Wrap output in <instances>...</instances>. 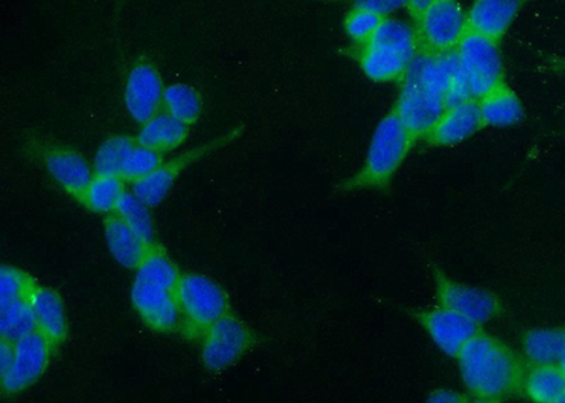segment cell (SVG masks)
Segmentation results:
<instances>
[{
  "label": "cell",
  "instance_id": "cell-8",
  "mask_svg": "<svg viewBox=\"0 0 565 403\" xmlns=\"http://www.w3.org/2000/svg\"><path fill=\"white\" fill-rule=\"evenodd\" d=\"M164 84L158 67L149 59L140 57L126 78L125 107L140 125L148 124L163 108Z\"/></svg>",
  "mask_w": 565,
  "mask_h": 403
},
{
  "label": "cell",
  "instance_id": "cell-14",
  "mask_svg": "<svg viewBox=\"0 0 565 403\" xmlns=\"http://www.w3.org/2000/svg\"><path fill=\"white\" fill-rule=\"evenodd\" d=\"M424 329L446 354L458 357L469 340L479 332L476 321L446 307L418 315Z\"/></svg>",
  "mask_w": 565,
  "mask_h": 403
},
{
  "label": "cell",
  "instance_id": "cell-2",
  "mask_svg": "<svg viewBox=\"0 0 565 403\" xmlns=\"http://www.w3.org/2000/svg\"><path fill=\"white\" fill-rule=\"evenodd\" d=\"M417 33L405 22L383 19L370 42L363 45L360 63L363 74L376 83L403 79L418 53Z\"/></svg>",
  "mask_w": 565,
  "mask_h": 403
},
{
  "label": "cell",
  "instance_id": "cell-25",
  "mask_svg": "<svg viewBox=\"0 0 565 403\" xmlns=\"http://www.w3.org/2000/svg\"><path fill=\"white\" fill-rule=\"evenodd\" d=\"M34 331H38V320H35L32 296L0 307V335L3 340L17 342Z\"/></svg>",
  "mask_w": 565,
  "mask_h": 403
},
{
  "label": "cell",
  "instance_id": "cell-26",
  "mask_svg": "<svg viewBox=\"0 0 565 403\" xmlns=\"http://www.w3.org/2000/svg\"><path fill=\"white\" fill-rule=\"evenodd\" d=\"M163 108L166 113L191 126L203 114V98L193 85L171 84L164 91Z\"/></svg>",
  "mask_w": 565,
  "mask_h": 403
},
{
  "label": "cell",
  "instance_id": "cell-7",
  "mask_svg": "<svg viewBox=\"0 0 565 403\" xmlns=\"http://www.w3.org/2000/svg\"><path fill=\"white\" fill-rule=\"evenodd\" d=\"M446 95L412 77L403 78L395 113L415 138L427 136L447 110Z\"/></svg>",
  "mask_w": 565,
  "mask_h": 403
},
{
  "label": "cell",
  "instance_id": "cell-36",
  "mask_svg": "<svg viewBox=\"0 0 565 403\" xmlns=\"http://www.w3.org/2000/svg\"><path fill=\"white\" fill-rule=\"evenodd\" d=\"M434 0H408L407 8L411 9L413 19L418 20L422 17L424 10H426Z\"/></svg>",
  "mask_w": 565,
  "mask_h": 403
},
{
  "label": "cell",
  "instance_id": "cell-31",
  "mask_svg": "<svg viewBox=\"0 0 565 403\" xmlns=\"http://www.w3.org/2000/svg\"><path fill=\"white\" fill-rule=\"evenodd\" d=\"M161 165H163V153L138 144L132 152H130L128 160H126L122 179L139 181L146 178V176L153 173Z\"/></svg>",
  "mask_w": 565,
  "mask_h": 403
},
{
  "label": "cell",
  "instance_id": "cell-15",
  "mask_svg": "<svg viewBox=\"0 0 565 403\" xmlns=\"http://www.w3.org/2000/svg\"><path fill=\"white\" fill-rule=\"evenodd\" d=\"M42 158L49 173L70 194L83 200L85 191L88 190L90 181L95 178L87 159L73 149L60 148L55 145L43 146Z\"/></svg>",
  "mask_w": 565,
  "mask_h": 403
},
{
  "label": "cell",
  "instance_id": "cell-10",
  "mask_svg": "<svg viewBox=\"0 0 565 403\" xmlns=\"http://www.w3.org/2000/svg\"><path fill=\"white\" fill-rule=\"evenodd\" d=\"M203 361L210 371L225 370L249 349L252 336L236 317L226 315L204 332Z\"/></svg>",
  "mask_w": 565,
  "mask_h": 403
},
{
  "label": "cell",
  "instance_id": "cell-13",
  "mask_svg": "<svg viewBox=\"0 0 565 403\" xmlns=\"http://www.w3.org/2000/svg\"><path fill=\"white\" fill-rule=\"evenodd\" d=\"M132 301L141 319L156 331H173L183 322L175 291L135 280Z\"/></svg>",
  "mask_w": 565,
  "mask_h": 403
},
{
  "label": "cell",
  "instance_id": "cell-6",
  "mask_svg": "<svg viewBox=\"0 0 565 403\" xmlns=\"http://www.w3.org/2000/svg\"><path fill=\"white\" fill-rule=\"evenodd\" d=\"M423 50L448 53L458 47L467 33V14L459 0H434L417 20Z\"/></svg>",
  "mask_w": 565,
  "mask_h": 403
},
{
  "label": "cell",
  "instance_id": "cell-19",
  "mask_svg": "<svg viewBox=\"0 0 565 403\" xmlns=\"http://www.w3.org/2000/svg\"><path fill=\"white\" fill-rule=\"evenodd\" d=\"M32 305L38 320V331L47 337L53 346L63 342L67 337L68 326L62 296L47 287L35 286Z\"/></svg>",
  "mask_w": 565,
  "mask_h": 403
},
{
  "label": "cell",
  "instance_id": "cell-35",
  "mask_svg": "<svg viewBox=\"0 0 565 403\" xmlns=\"http://www.w3.org/2000/svg\"><path fill=\"white\" fill-rule=\"evenodd\" d=\"M430 402H437V403H444V402H450V403H459L463 402L461 395H458L457 392L452 391H437L431 394Z\"/></svg>",
  "mask_w": 565,
  "mask_h": 403
},
{
  "label": "cell",
  "instance_id": "cell-17",
  "mask_svg": "<svg viewBox=\"0 0 565 403\" xmlns=\"http://www.w3.org/2000/svg\"><path fill=\"white\" fill-rule=\"evenodd\" d=\"M482 125L478 100L468 99L447 108L426 138L431 145L451 146L476 134Z\"/></svg>",
  "mask_w": 565,
  "mask_h": 403
},
{
  "label": "cell",
  "instance_id": "cell-38",
  "mask_svg": "<svg viewBox=\"0 0 565 403\" xmlns=\"http://www.w3.org/2000/svg\"><path fill=\"white\" fill-rule=\"evenodd\" d=\"M563 402H565V397H564V401H563Z\"/></svg>",
  "mask_w": 565,
  "mask_h": 403
},
{
  "label": "cell",
  "instance_id": "cell-4",
  "mask_svg": "<svg viewBox=\"0 0 565 403\" xmlns=\"http://www.w3.org/2000/svg\"><path fill=\"white\" fill-rule=\"evenodd\" d=\"M175 299L181 316L191 331L204 332L228 315V299L224 289L209 276L186 274L175 287Z\"/></svg>",
  "mask_w": 565,
  "mask_h": 403
},
{
  "label": "cell",
  "instance_id": "cell-33",
  "mask_svg": "<svg viewBox=\"0 0 565 403\" xmlns=\"http://www.w3.org/2000/svg\"><path fill=\"white\" fill-rule=\"evenodd\" d=\"M408 0H355L353 8L366 10L377 14V17L386 18L388 13L407 7Z\"/></svg>",
  "mask_w": 565,
  "mask_h": 403
},
{
  "label": "cell",
  "instance_id": "cell-5",
  "mask_svg": "<svg viewBox=\"0 0 565 403\" xmlns=\"http://www.w3.org/2000/svg\"><path fill=\"white\" fill-rule=\"evenodd\" d=\"M456 50L472 99L486 97L503 83L501 53L494 40L467 32Z\"/></svg>",
  "mask_w": 565,
  "mask_h": 403
},
{
  "label": "cell",
  "instance_id": "cell-34",
  "mask_svg": "<svg viewBox=\"0 0 565 403\" xmlns=\"http://www.w3.org/2000/svg\"><path fill=\"white\" fill-rule=\"evenodd\" d=\"M14 361V342L2 339L0 344V372L2 377L8 374Z\"/></svg>",
  "mask_w": 565,
  "mask_h": 403
},
{
  "label": "cell",
  "instance_id": "cell-21",
  "mask_svg": "<svg viewBox=\"0 0 565 403\" xmlns=\"http://www.w3.org/2000/svg\"><path fill=\"white\" fill-rule=\"evenodd\" d=\"M483 125L511 126L523 118V105L507 84L498 85L486 97L479 99Z\"/></svg>",
  "mask_w": 565,
  "mask_h": 403
},
{
  "label": "cell",
  "instance_id": "cell-30",
  "mask_svg": "<svg viewBox=\"0 0 565 403\" xmlns=\"http://www.w3.org/2000/svg\"><path fill=\"white\" fill-rule=\"evenodd\" d=\"M35 285L24 272L4 265L0 272V307L32 296Z\"/></svg>",
  "mask_w": 565,
  "mask_h": 403
},
{
  "label": "cell",
  "instance_id": "cell-9",
  "mask_svg": "<svg viewBox=\"0 0 565 403\" xmlns=\"http://www.w3.org/2000/svg\"><path fill=\"white\" fill-rule=\"evenodd\" d=\"M52 347V342L40 331L14 342L13 365L8 374L2 377L4 394H19L34 385L49 365Z\"/></svg>",
  "mask_w": 565,
  "mask_h": 403
},
{
  "label": "cell",
  "instance_id": "cell-18",
  "mask_svg": "<svg viewBox=\"0 0 565 403\" xmlns=\"http://www.w3.org/2000/svg\"><path fill=\"white\" fill-rule=\"evenodd\" d=\"M105 236L110 254L128 269H138L151 248L118 213L106 219Z\"/></svg>",
  "mask_w": 565,
  "mask_h": 403
},
{
  "label": "cell",
  "instance_id": "cell-20",
  "mask_svg": "<svg viewBox=\"0 0 565 403\" xmlns=\"http://www.w3.org/2000/svg\"><path fill=\"white\" fill-rule=\"evenodd\" d=\"M190 132V125L177 119L169 113H160L148 124L141 125L138 144L146 148L168 153L180 148L185 142Z\"/></svg>",
  "mask_w": 565,
  "mask_h": 403
},
{
  "label": "cell",
  "instance_id": "cell-16",
  "mask_svg": "<svg viewBox=\"0 0 565 403\" xmlns=\"http://www.w3.org/2000/svg\"><path fill=\"white\" fill-rule=\"evenodd\" d=\"M523 3L524 0H476L467 13V32L501 42Z\"/></svg>",
  "mask_w": 565,
  "mask_h": 403
},
{
  "label": "cell",
  "instance_id": "cell-24",
  "mask_svg": "<svg viewBox=\"0 0 565 403\" xmlns=\"http://www.w3.org/2000/svg\"><path fill=\"white\" fill-rule=\"evenodd\" d=\"M181 276L173 262L163 251L150 248L136 269V282L140 284L161 287V289L175 291Z\"/></svg>",
  "mask_w": 565,
  "mask_h": 403
},
{
  "label": "cell",
  "instance_id": "cell-29",
  "mask_svg": "<svg viewBox=\"0 0 565 403\" xmlns=\"http://www.w3.org/2000/svg\"><path fill=\"white\" fill-rule=\"evenodd\" d=\"M116 213L132 226L135 233L146 244L151 246V242L154 238V229L149 213V205H146L134 191L132 193H126L125 191L122 199H120L118 206H116Z\"/></svg>",
  "mask_w": 565,
  "mask_h": 403
},
{
  "label": "cell",
  "instance_id": "cell-23",
  "mask_svg": "<svg viewBox=\"0 0 565 403\" xmlns=\"http://www.w3.org/2000/svg\"><path fill=\"white\" fill-rule=\"evenodd\" d=\"M524 352L536 365L559 364L565 357V331L533 330L524 337Z\"/></svg>",
  "mask_w": 565,
  "mask_h": 403
},
{
  "label": "cell",
  "instance_id": "cell-22",
  "mask_svg": "<svg viewBox=\"0 0 565 403\" xmlns=\"http://www.w3.org/2000/svg\"><path fill=\"white\" fill-rule=\"evenodd\" d=\"M527 395L540 403L563 402L565 397V372L562 367L537 365L524 381Z\"/></svg>",
  "mask_w": 565,
  "mask_h": 403
},
{
  "label": "cell",
  "instance_id": "cell-12",
  "mask_svg": "<svg viewBox=\"0 0 565 403\" xmlns=\"http://www.w3.org/2000/svg\"><path fill=\"white\" fill-rule=\"evenodd\" d=\"M437 294L441 307L457 311L477 325L491 320L499 310L497 297L489 291L454 284L440 274L437 275Z\"/></svg>",
  "mask_w": 565,
  "mask_h": 403
},
{
  "label": "cell",
  "instance_id": "cell-37",
  "mask_svg": "<svg viewBox=\"0 0 565 403\" xmlns=\"http://www.w3.org/2000/svg\"><path fill=\"white\" fill-rule=\"evenodd\" d=\"M559 367H562V370L565 372V357L562 362H559Z\"/></svg>",
  "mask_w": 565,
  "mask_h": 403
},
{
  "label": "cell",
  "instance_id": "cell-32",
  "mask_svg": "<svg viewBox=\"0 0 565 403\" xmlns=\"http://www.w3.org/2000/svg\"><path fill=\"white\" fill-rule=\"evenodd\" d=\"M382 17L366 10L353 8L345 19L344 28L348 38L361 45H365L375 34L383 22Z\"/></svg>",
  "mask_w": 565,
  "mask_h": 403
},
{
  "label": "cell",
  "instance_id": "cell-27",
  "mask_svg": "<svg viewBox=\"0 0 565 403\" xmlns=\"http://www.w3.org/2000/svg\"><path fill=\"white\" fill-rule=\"evenodd\" d=\"M138 140L130 136H113L106 139L94 160L95 176H116L122 178V171Z\"/></svg>",
  "mask_w": 565,
  "mask_h": 403
},
{
  "label": "cell",
  "instance_id": "cell-1",
  "mask_svg": "<svg viewBox=\"0 0 565 403\" xmlns=\"http://www.w3.org/2000/svg\"><path fill=\"white\" fill-rule=\"evenodd\" d=\"M469 394L482 401H499L522 384L523 371L516 357L501 342L478 335L458 354Z\"/></svg>",
  "mask_w": 565,
  "mask_h": 403
},
{
  "label": "cell",
  "instance_id": "cell-3",
  "mask_svg": "<svg viewBox=\"0 0 565 403\" xmlns=\"http://www.w3.org/2000/svg\"><path fill=\"white\" fill-rule=\"evenodd\" d=\"M416 138L406 129L393 110L376 126L367 150L365 166L353 180V185L385 184L401 168Z\"/></svg>",
  "mask_w": 565,
  "mask_h": 403
},
{
  "label": "cell",
  "instance_id": "cell-11",
  "mask_svg": "<svg viewBox=\"0 0 565 403\" xmlns=\"http://www.w3.org/2000/svg\"><path fill=\"white\" fill-rule=\"evenodd\" d=\"M236 136H239L238 130L222 136L220 139L212 140L210 144L199 146V148L190 150V152L177 156V158L168 161V163L161 165L153 173L146 176V178L139 181H135L134 193L138 195L146 205H159L161 201L166 199V195L170 193V189L173 188L174 181L179 178L181 171L189 168L195 160L204 158V156L212 152V150L228 145Z\"/></svg>",
  "mask_w": 565,
  "mask_h": 403
},
{
  "label": "cell",
  "instance_id": "cell-28",
  "mask_svg": "<svg viewBox=\"0 0 565 403\" xmlns=\"http://www.w3.org/2000/svg\"><path fill=\"white\" fill-rule=\"evenodd\" d=\"M125 194L124 179L116 176H95L85 191L84 203L95 213L109 214L116 211Z\"/></svg>",
  "mask_w": 565,
  "mask_h": 403
}]
</instances>
